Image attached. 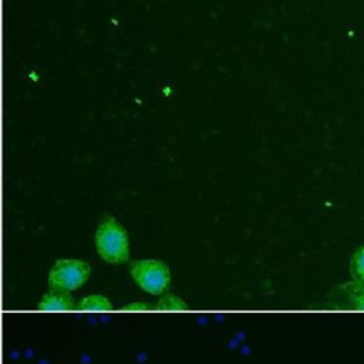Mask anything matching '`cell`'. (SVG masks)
I'll return each instance as SVG.
<instances>
[{
    "label": "cell",
    "mask_w": 364,
    "mask_h": 364,
    "mask_svg": "<svg viewBox=\"0 0 364 364\" xmlns=\"http://www.w3.org/2000/svg\"><path fill=\"white\" fill-rule=\"evenodd\" d=\"M98 255L108 263H122L128 259V236L124 228L111 216H105L95 232Z\"/></svg>",
    "instance_id": "obj_1"
},
{
    "label": "cell",
    "mask_w": 364,
    "mask_h": 364,
    "mask_svg": "<svg viewBox=\"0 0 364 364\" xmlns=\"http://www.w3.org/2000/svg\"><path fill=\"white\" fill-rule=\"evenodd\" d=\"M350 274L354 282L364 284V246L354 250L350 259Z\"/></svg>",
    "instance_id": "obj_7"
},
{
    "label": "cell",
    "mask_w": 364,
    "mask_h": 364,
    "mask_svg": "<svg viewBox=\"0 0 364 364\" xmlns=\"http://www.w3.org/2000/svg\"><path fill=\"white\" fill-rule=\"evenodd\" d=\"M74 307L75 303L70 291L60 289H50L38 303V309L46 311H65L73 310Z\"/></svg>",
    "instance_id": "obj_5"
},
{
    "label": "cell",
    "mask_w": 364,
    "mask_h": 364,
    "mask_svg": "<svg viewBox=\"0 0 364 364\" xmlns=\"http://www.w3.org/2000/svg\"><path fill=\"white\" fill-rule=\"evenodd\" d=\"M327 304L333 309L364 311V284L353 280L336 286L327 296Z\"/></svg>",
    "instance_id": "obj_4"
},
{
    "label": "cell",
    "mask_w": 364,
    "mask_h": 364,
    "mask_svg": "<svg viewBox=\"0 0 364 364\" xmlns=\"http://www.w3.org/2000/svg\"><path fill=\"white\" fill-rule=\"evenodd\" d=\"M158 309H178V310H181V309H186V306H185V303H182V301H179L176 297H173V296H166L162 301H159L158 304Z\"/></svg>",
    "instance_id": "obj_8"
},
{
    "label": "cell",
    "mask_w": 364,
    "mask_h": 364,
    "mask_svg": "<svg viewBox=\"0 0 364 364\" xmlns=\"http://www.w3.org/2000/svg\"><path fill=\"white\" fill-rule=\"evenodd\" d=\"M90 276V266L75 259H63L54 263L48 273L50 289L75 290L85 283Z\"/></svg>",
    "instance_id": "obj_2"
},
{
    "label": "cell",
    "mask_w": 364,
    "mask_h": 364,
    "mask_svg": "<svg viewBox=\"0 0 364 364\" xmlns=\"http://www.w3.org/2000/svg\"><path fill=\"white\" fill-rule=\"evenodd\" d=\"M78 310H88V311H108L112 309L109 300L104 296H88L85 299H82L78 304H77Z\"/></svg>",
    "instance_id": "obj_6"
},
{
    "label": "cell",
    "mask_w": 364,
    "mask_h": 364,
    "mask_svg": "<svg viewBox=\"0 0 364 364\" xmlns=\"http://www.w3.org/2000/svg\"><path fill=\"white\" fill-rule=\"evenodd\" d=\"M131 274L139 287L151 294L164 293L169 283V269L159 260L132 262Z\"/></svg>",
    "instance_id": "obj_3"
}]
</instances>
